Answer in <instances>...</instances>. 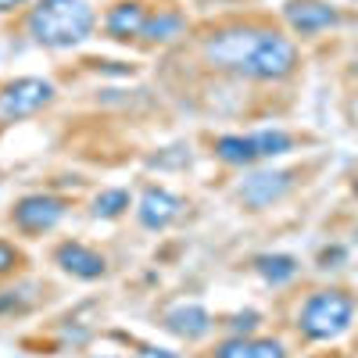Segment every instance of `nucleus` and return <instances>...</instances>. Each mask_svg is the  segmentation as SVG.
Instances as JSON below:
<instances>
[{
    "label": "nucleus",
    "mask_w": 358,
    "mask_h": 358,
    "mask_svg": "<svg viewBox=\"0 0 358 358\" xmlns=\"http://www.w3.org/2000/svg\"><path fill=\"white\" fill-rule=\"evenodd\" d=\"M97 29V11L90 0H33L25 15V33L36 47L72 50Z\"/></svg>",
    "instance_id": "obj_1"
},
{
    "label": "nucleus",
    "mask_w": 358,
    "mask_h": 358,
    "mask_svg": "<svg viewBox=\"0 0 358 358\" xmlns=\"http://www.w3.org/2000/svg\"><path fill=\"white\" fill-rule=\"evenodd\" d=\"M351 322H355V297L341 287L315 290L297 308V330H301L305 341H315V344L344 337L351 330Z\"/></svg>",
    "instance_id": "obj_2"
},
{
    "label": "nucleus",
    "mask_w": 358,
    "mask_h": 358,
    "mask_svg": "<svg viewBox=\"0 0 358 358\" xmlns=\"http://www.w3.org/2000/svg\"><path fill=\"white\" fill-rule=\"evenodd\" d=\"M265 36V25H222L201 40V57L219 72L244 76Z\"/></svg>",
    "instance_id": "obj_3"
},
{
    "label": "nucleus",
    "mask_w": 358,
    "mask_h": 358,
    "mask_svg": "<svg viewBox=\"0 0 358 358\" xmlns=\"http://www.w3.org/2000/svg\"><path fill=\"white\" fill-rule=\"evenodd\" d=\"M57 97V86L43 76H18L0 86V122H22L29 115H40Z\"/></svg>",
    "instance_id": "obj_4"
},
{
    "label": "nucleus",
    "mask_w": 358,
    "mask_h": 358,
    "mask_svg": "<svg viewBox=\"0 0 358 358\" xmlns=\"http://www.w3.org/2000/svg\"><path fill=\"white\" fill-rule=\"evenodd\" d=\"M297 43L283 33H276V29H265V36L251 57V65H248V79H258V83H280L287 76L297 72Z\"/></svg>",
    "instance_id": "obj_5"
},
{
    "label": "nucleus",
    "mask_w": 358,
    "mask_h": 358,
    "mask_svg": "<svg viewBox=\"0 0 358 358\" xmlns=\"http://www.w3.org/2000/svg\"><path fill=\"white\" fill-rule=\"evenodd\" d=\"M65 212H69V204L62 197H54V194H25L11 208V222L25 236H40V233H50L57 222H62Z\"/></svg>",
    "instance_id": "obj_6"
},
{
    "label": "nucleus",
    "mask_w": 358,
    "mask_h": 358,
    "mask_svg": "<svg viewBox=\"0 0 358 358\" xmlns=\"http://www.w3.org/2000/svg\"><path fill=\"white\" fill-rule=\"evenodd\" d=\"M294 187V172L287 169H258L241 183V201L251 208V212H262V208H273L276 201H283Z\"/></svg>",
    "instance_id": "obj_7"
},
{
    "label": "nucleus",
    "mask_w": 358,
    "mask_h": 358,
    "mask_svg": "<svg viewBox=\"0 0 358 358\" xmlns=\"http://www.w3.org/2000/svg\"><path fill=\"white\" fill-rule=\"evenodd\" d=\"M183 208H187V201L172 194L169 187H147L136 201V222L151 233H162L183 215Z\"/></svg>",
    "instance_id": "obj_8"
},
{
    "label": "nucleus",
    "mask_w": 358,
    "mask_h": 358,
    "mask_svg": "<svg viewBox=\"0 0 358 358\" xmlns=\"http://www.w3.org/2000/svg\"><path fill=\"white\" fill-rule=\"evenodd\" d=\"M283 18L297 36H315V33L341 25V11L334 4H326V0H287Z\"/></svg>",
    "instance_id": "obj_9"
},
{
    "label": "nucleus",
    "mask_w": 358,
    "mask_h": 358,
    "mask_svg": "<svg viewBox=\"0 0 358 358\" xmlns=\"http://www.w3.org/2000/svg\"><path fill=\"white\" fill-rule=\"evenodd\" d=\"M54 265L62 268V273L76 276V280H86V283H94V280H104V276H108V258H104L101 251H94V248L79 244V241L57 244Z\"/></svg>",
    "instance_id": "obj_10"
},
{
    "label": "nucleus",
    "mask_w": 358,
    "mask_h": 358,
    "mask_svg": "<svg viewBox=\"0 0 358 358\" xmlns=\"http://www.w3.org/2000/svg\"><path fill=\"white\" fill-rule=\"evenodd\" d=\"M147 15L151 8L143 0H118V4L108 8L104 15V36L115 40V43H129V40H140L143 36V25H147Z\"/></svg>",
    "instance_id": "obj_11"
},
{
    "label": "nucleus",
    "mask_w": 358,
    "mask_h": 358,
    "mask_svg": "<svg viewBox=\"0 0 358 358\" xmlns=\"http://www.w3.org/2000/svg\"><path fill=\"white\" fill-rule=\"evenodd\" d=\"M162 326L172 337H179V341H201V337L212 334L215 319H212V312L201 308V305H176V308L165 312Z\"/></svg>",
    "instance_id": "obj_12"
},
{
    "label": "nucleus",
    "mask_w": 358,
    "mask_h": 358,
    "mask_svg": "<svg viewBox=\"0 0 358 358\" xmlns=\"http://www.w3.org/2000/svg\"><path fill=\"white\" fill-rule=\"evenodd\" d=\"M212 358H287V348L276 337H229Z\"/></svg>",
    "instance_id": "obj_13"
},
{
    "label": "nucleus",
    "mask_w": 358,
    "mask_h": 358,
    "mask_svg": "<svg viewBox=\"0 0 358 358\" xmlns=\"http://www.w3.org/2000/svg\"><path fill=\"white\" fill-rule=\"evenodd\" d=\"M179 36H187V15L176 8H151L143 25V43H176Z\"/></svg>",
    "instance_id": "obj_14"
},
{
    "label": "nucleus",
    "mask_w": 358,
    "mask_h": 358,
    "mask_svg": "<svg viewBox=\"0 0 358 358\" xmlns=\"http://www.w3.org/2000/svg\"><path fill=\"white\" fill-rule=\"evenodd\" d=\"M215 158L222 162V165H236V169H251V165H258L262 162V155H258V143H255V133H226V136H219L215 143Z\"/></svg>",
    "instance_id": "obj_15"
},
{
    "label": "nucleus",
    "mask_w": 358,
    "mask_h": 358,
    "mask_svg": "<svg viewBox=\"0 0 358 358\" xmlns=\"http://www.w3.org/2000/svg\"><path fill=\"white\" fill-rule=\"evenodd\" d=\"M297 258L294 255H258L255 258V273L268 283V287H283L297 276Z\"/></svg>",
    "instance_id": "obj_16"
},
{
    "label": "nucleus",
    "mask_w": 358,
    "mask_h": 358,
    "mask_svg": "<svg viewBox=\"0 0 358 358\" xmlns=\"http://www.w3.org/2000/svg\"><path fill=\"white\" fill-rule=\"evenodd\" d=\"M129 208H133V194L126 187H111V190H101L94 197L90 215H94V219H118V215H126Z\"/></svg>",
    "instance_id": "obj_17"
},
{
    "label": "nucleus",
    "mask_w": 358,
    "mask_h": 358,
    "mask_svg": "<svg viewBox=\"0 0 358 358\" xmlns=\"http://www.w3.org/2000/svg\"><path fill=\"white\" fill-rule=\"evenodd\" d=\"M255 143H258L262 162H273V158L294 151V136L283 133V129H258V133H255Z\"/></svg>",
    "instance_id": "obj_18"
},
{
    "label": "nucleus",
    "mask_w": 358,
    "mask_h": 358,
    "mask_svg": "<svg viewBox=\"0 0 358 358\" xmlns=\"http://www.w3.org/2000/svg\"><path fill=\"white\" fill-rule=\"evenodd\" d=\"M22 251L11 244V241H0V280H4V276H11V273H18V268H22Z\"/></svg>",
    "instance_id": "obj_19"
},
{
    "label": "nucleus",
    "mask_w": 358,
    "mask_h": 358,
    "mask_svg": "<svg viewBox=\"0 0 358 358\" xmlns=\"http://www.w3.org/2000/svg\"><path fill=\"white\" fill-rule=\"evenodd\" d=\"M255 326H258V312H241V315L229 319V334L233 337H251Z\"/></svg>",
    "instance_id": "obj_20"
},
{
    "label": "nucleus",
    "mask_w": 358,
    "mask_h": 358,
    "mask_svg": "<svg viewBox=\"0 0 358 358\" xmlns=\"http://www.w3.org/2000/svg\"><path fill=\"white\" fill-rule=\"evenodd\" d=\"M133 358H179V355H176V351H169V348H155V344H140Z\"/></svg>",
    "instance_id": "obj_21"
},
{
    "label": "nucleus",
    "mask_w": 358,
    "mask_h": 358,
    "mask_svg": "<svg viewBox=\"0 0 358 358\" xmlns=\"http://www.w3.org/2000/svg\"><path fill=\"white\" fill-rule=\"evenodd\" d=\"M25 4H33V0H0V15H15V11H22Z\"/></svg>",
    "instance_id": "obj_22"
},
{
    "label": "nucleus",
    "mask_w": 358,
    "mask_h": 358,
    "mask_svg": "<svg viewBox=\"0 0 358 358\" xmlns=\"http://www.w3.org/2000/svg\"><path fill=\"white\" fill-rule=\"evenodd\" d=\"M351 194H355V201H358V176L351 179Z\"/></svg>",
    "instance_id": "obj_23"
},
{
    "label": "nucleus",
    "mask_w": 358,
    "mask_h": 358,
    "mask_svg": "<svg viewBox=\"0 0 358 358\" xmlns=\"http://www.w3.org/2000/svg\"><path fill=\"white\" fill-rule=\"evenodd\" d=\"M355 72H358V50H355Z\"/></svg>",
    "instance_id": "obj_24"
},
{
    "label": "nucleus",
    "mask_w": 358,
    "mask_h": 358,
    "mask_svg": "<svg viewBox=\"0 0 358 358\" xmlns=\"http://www.w3.org/2000/svg\"><path fill=\"white\" fill-rule=\"evenodd\" d=\"M97 358H118V355H97Z\"/></svg>",
    "instance_id": "obj_25"
}]
</instances>
